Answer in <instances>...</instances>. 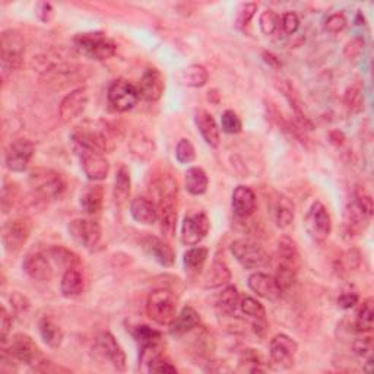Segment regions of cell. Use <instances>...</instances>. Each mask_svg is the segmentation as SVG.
Here are the masks:
<instances>
[{
    "mask_svg": "<svg viewBox=\"0 0 374 374\" xmlns=\"http://www.w3.org/2000/svg\"><path fill=\"white\" fill-rule=\"evenodd\" d=\"M72 141L75 146H82L103 154L115 151L117 142L115 129L104 120H87L80 123L73 130Z\"/></svg>",
    "mask_w": 374,
    "mask_h": 374,
    "instance_id": "cell-1",
    "label": "cell"
},
{
    "mask_svg": "<svg viewBox=\"0 0 374 374\" xmlns=\"http://www.w3.org/2000/svg\"><path fill=\"white\" fill-rule=\"evenodd\" d=\"M300 266L301 259L296 241L289 237H281L276 245V271L273 276L284 292L296 284Z\"/></svg>",
    "mask_w": 374,
    "mask_h": 374,
    "instance_id": "cell-2",
    "label": "cell"
},
{
    "mask_svg": "<svg viewBox=\"0 0 374 374\" xmlns=\"http://www.w3.org/2000/svg\"><path fill=\"white\" fill-rule=\"evenodd\" d=\"M75 50L87 59L95 62H104L116 55L117 45L106 32L103 31H91L76 34L73 37Z\"/></svg>",
    "mask_w": 374,
    "mask_h": 374,
    "instance_id": "cell-3",
    "label": "cell"
},
{
    "mask_svg": "<svg viewBox=\"0 0 374 374\" xmlns=\"http://www.w3.org/2000/svg\"><path fill=\"white\" fill-rule=\"evenodd\" d=\"M28 182L37 201L43 202H52L59 199L64 189H66V183H64L63 177L53 170L37 168L29 174Z\"/></svg>",
    "mask_w": 374,
    "mask_h": 374,
    "instance_id": "cell-4",
    "label": "cell"
},
{
    "mask_svg": "<svg viewBox=\"0 0 374 374\" xmlns=\"http://www.w3.org/2000/svg\"><path fill=\"white\" fill-rule=\"evenodd\" d=\"M146 315L161 326H170L177 316V301L168 289L152 291L146 300Z\"/></svg>",
    "mask_w": 374,
    "mask_h": 374,
    "instance_id": "cell-5",
    "label": "cell"
},
{
    "mask_svg": "<svg viewBox=\"0 0 374 374\" xmlns=\"http://www.w3.org/2000/svg\"><path fill=\"white\" fill-rule=\"evenodd\" d=\"M25 56V41L21 32L16 29H6L0 38V60H2L3 73L18 71Z\"/></svg>",
    "mask_w": 374,
    "mask_h": 374,
    "instance_id": "cell-6",
    "label": "cell"
},
{
    "mask_svg": "<svg viewBox=\"0 0 374 374\" xmlns=\"http://www.w3.org/2000/svg\"><path fill=\"white\" fill-rule=\"evenodd\" d=\"M233 256L245 269H259L271 264V256L259 245V243L249 238L234 240L230 246Z\"/></svg>",
    "mask_w": 374,
    "mask_h": 374,
    "instance_id": "cell-7",
    "label": "cell"
},
{
    "mask_svg": "<svg viewBox=\"0 0 374 374\" xmlns=\"http://www.w3.org/2000/svg\"><path fill=\"white\" fill-rule=\"evenodd\" d=\"M107 100L110 107L117 113H126L135 108L141 100L138 85L129 82L127 79L113 80L107 91Z\"/></svg>",
    "mask_w": 374,
    "mask_h": 374,
    "instance_id": "cell-8",
    "label": "cell"
},
{
    "mask_svg": "<svg viewBox=\"0 0 374 374\" xmlns=\"http://www.w3.org/2000/svg\"><path fill=\"white\" fill-rule=\"evenodd\" d=\"M15 361L37 366L43 360V352L37 343L27 333H16L10 338L8 348L3 350Z\"/></svg>",
    "mask_w": 374,
    "mask_h": 374,
    "instance_id": "cell-9",
    "label": "cell"
},
{
    "mask_svg": "<svg viewBox=\"0 0 374 374\" xmlns=\"http://www.w3.org/2000/svg\"><path fill=\"white\" fill-rule=\"evenodd\" d=\"M32 224L28 217H15L5 222L2 229V243L8 253H18L28 241Z\"/></svg>",
    "mask_w": 374,
    "mask_h": 374,
    "instance_id": "cell-10",
    "label": "cell"
},
{
    "mask_svg": "<svg viewBox=\"0 0 374 374\" xmlns=\"http://www.w3.org/2000/svg\"><path fill=\"white\" fill-rule=\"evenodd\" d=\"M304 229L315 241H324L332 233V218L326 206L316 201L308 208L304 220Z\"/></svg>",
    "mask_w": 374,
    "mask_h": 374,
    "instance_id": "cell-11",
    "label": "cell"
},
{
    "mask_svg": "<svg viewBox=\"0 0 374 374\" xmlns=\"http://www.w3.org/2000/svg\"><path fill=\"white\" fill-rule=\"evenodd\" d=\"M69 236L87 250H94L100 245L103 233L101 226L95 220L91 218H76L68 225Z\"/></svg>",
    "mask_w": 374,
    "mask_h": 374,
    "instance_id": "cell-12",
    "label": "cell"
},
{
    "mask_svg": "<svg viewBox=\"0 0 374 374\" xmlns=\"http://www.w3.org/2000/svg\"><path fill=\"white\" fill-rule=\"evenodd\" d=\"M299 352V344L296 339L285 333H278L271 339L269 344V355L272 363L282 370H288L294 367L296 357Z\"/></svg>",
    "mask_w": 374,
    "mask_h": 374,
    "instance_id": "cell-13",
    "label": "cell"
},
{
    "mask_svg": "<svg viewBox=\"0 0 374 374\" xmlns=\"http://www.w3.org/2000/svg\"><path fill=\"white\" fill-rule=\"evenodd\" d=\"M210 230V221L206 213L198 210V213L187 214L182 224L180 241L183 246H198L202 243Z\"/></svg>",
    "mask_w": 374,
    "mask_h": 374,
    "instance_id": "cell-14",
    "label": "cell"
},
{
    "mask_svg": "<svg viewBox=\"0 0 374 374\" xmlns=\"http://www.w3.org/2000/svg\"><path fill=\"white\" fill-rule=\"evenodd\" d=\"M75 151L79 155L80 167H82L88 180L91 182H103L108 177L110 164L106 155L100 151L75 146Z\"/></svg>",
    "mask_w": 374,
    "mask_h": 374,
    "instance_id": "cell-15",
    "label": "cell"
},
{
    "mask_svg": "<svg viewBox=\"0 0 374 374\" xmlns=\"http://www.w3.org/2000/svg\"><path fill=\"white\" fill-rule=\"evenodd\" d=\"M36 154V145L29 139H15L9 143L5 152V164L12 173L27 171L29 162Z\"/></svg>",
    "mask_w": 374,
    "mask_h": 374,
    "instance_id": "cell-16",
    "label": "cell"
},
{
    "mask_svg": "<svg viewBox=\"0 0 374 374\" xmlns=\"http://www.w3.org/2000/svg\"><path fill=\"white\" fill-rule=\"evenodd\" d=\"M89 101V94L87 88H76L63 96L59 106V116L64 123L76 120L85 111Z\"/></svg>",
    "mask_w": 374,
    "mask_h": 374,
    "instance_id": "cell-17",
    "label": "cell"
},
{
    "mask_svg": "<svg viewBox=\"0 0 374 374\" xmlns=\"http://www.w3.org/2000/svg\"><path fill=\"white\" fill-rule=\"evenodd\" d=\"M138 89L141 99L148 103H157L166 91L164 76L155 68H146L139 79Z\"/></svg>",
    "mask_w": 374,
    "mask_h": 374,
    "instance_id": "cell-18",
    "label": "cell"
},
{
    "mask_svg": "<svg viewBox=\"0 0 374 374\" xmlns=\"http://www.w3.org/2000/svg\"><path fill=\"white\" fill-rule=\"evenodd\" d=\"M249 288L257 294L260 299L268 300V301H278L284 291L280 287L278 281L275 280L273 275L264 273V272H254L249 276Z\"/></svg>",
    "mask_w": 374,
    "mask_h": 374,
    "instance_id": "cell-19",
    "label": "cell"
},
{
    "mask_svg": "<svg viewBox=\"0 0 374 374\" xmlns=\"http://www.w3.org/2000/svg\"><path fill=\"white\" fill-rule=\"evenodd\" d=\"M96 347H99L100 352L117 371L126 370V366H127L126 352L123 351L122 345L117 343L115 335L110 332H101L99 336H96Z\"/></svg>",
    "mask_w": 374,
    "mask_h": 374,
    "instance_id": "cell-20",
    "label": "cell"
},
{
    "mask_svg": "<svg viewBox=\"0 0 374 374\" xmlns=\"http://www.w3.org/2000/svg\"><path fill=\"white\" fill-rule=\"evenodd\" d=\"M143 252L161 266L171 268L174 265L175 254L168 243L157 236H145L141 241Z\"/></svg>",
    "mask_w": 374,
    "mask_h": 374,
    "instance_id": "cell-21",
    "label": "cell"
},
{
    "mask_svg": "<svg viewBox=\"0 0 374 374\" xmlns=\"http://www.w3.org/2000/svg\"><path fill=\"white\" fill-rule=\"evenodd\" d=\"M24 272L36 281H50L53 278V265L48 254L29 253L22 262Z\"/></svg>",
    "mask_w": 374,
    "mask_h": 374,
    "instance_id": "cell-22",
    "label": "cell"
},
{
    "mask_svg": "<svg viewBox=\"0 0 374 374\" xmlns=\"http://www.w3.org/2000/svg\"><path fill=\"white\" fill-rule=\"evenodd\" d=\"M231 206H233V213L236 217L243 218V220L252 217L257 206L254 192L249 186H245V185L237 186L233 192Z\"/></svg>",
    "mask_w": 374,
    "mask_h": 374,
    "instance_id": "cell-23",
    "label": "cell"
},
{
    "mask_svg": "<svg viewBox=\"0 0 374 374\" xmlns=\"http://www.w3.org/2000/svg\"><path fill=\"white\" fill-rule=\"evenodd\" d=\"M194 123H196L202 139L210 148H218L221 143V129L218 127L214 116L206 110H199L194 116Z\"/></svg>",
    "mask_w": 374,
    "mask_h": 374,
    "instance_id": "cell-24",
    "label": "cell"
},
{
    "mask_svg": "<svg viewBox=\"0 0 374 374\" xmlns=\"http://www.w3.org/2000/svg\"><path fill=\"white\" fill-rule=\"evenodd\" d=\"M199 326H201L199 313L194 310L193 307L186 305L182 308L180 313L175 316V319L170 324V333L175 338H180L190 333L194 329H198Z\"/></svg>",
    "mask_w": 374,
    "mask_h": 374,
    "instance_id": "cell-25",
    "label": "cell"
},
{
    "mask_svg": "<svg viewBox=\"0 0 374 374\" xmlns=\"http://www.w3.org/2000/svg\"><path fill=\"white\" fill-rule=\"evenodd\" d=\"M240 310L253 320L256 333L264 335L266 332V310L262 303L250 296H243L240 297Z\"/></svg>",
    "mask_w": 374,
    "mask_h": 374,
    "instance_id": "cell-26",
    "label": "cell"
},
{
    "mask_svg": "<svg viewBox=\"0 0 374 374\" xmlns=\"http://www.w3.org/2000/svg\"><path fill=\"white\" fill-rule=\"evenodd\" d=\"M155 150L157 146L154 139L148 134L142 132V130H138V132H135L132 138H130L129 151L138 161L150 162L155 154Z\"/></svg>",
    "mask_w": 374,
    "mask_h": 374,
    "instance_id": "cell-27",
    "label": "cell"
},
{
    "mask_svg": "<svg viewBox=\"0 0 374 374\" xmlns=\"http://www.w3.org/2000/svg\"><path fill=\"white\" fill-rule=\"evenodd\" d=\"M130 215L142 225H152L158 221V206L146 198H136L130 203Z\"/></svg>",
    "mask_w": 374,
    "mask_h": 374,
    "instance_id": "cell-28",
    "label": "cell"
},
{
    "mask_svg": "<svg viewBox=\"0 0 374 374\" xmlns=\"http://www.w3.org/2000/svg\"><path fill=\"white\" fill-rule=\"evenodd\" d=\"M85 280L84 275L78 268H69L64 271L60 280V292L63 297L75 299L84 292Z\"/></svg>",
    "mask_w": 374,
    "mask_h": 374,
    "instance_id": "cell-29",
    "label": "cell"
},
{
    "mask_svg": "<svg viewBox=\"0 0 374 374\" xmlns=\"http://www.w3.org/2000/svg\"><path fill=\"white\" fill-rule=\"evenodd\" d=\"M371 217H368L364 210L357 205L355 201L350 202L345 208V229L350 234L360 236L363 234L370 222Z\"/></svg>",
    "mask_w": 374,
    "mask_h": 374,
    "instance_id": "cell-30",
    "label": "cell"
},
{
    "mask_svg": "<svg viewBox=\"0 0 374 374\" xmlns=\"http://www.w3.org/2000/svg\"><path fill=\"white\" fill-rule=\"evenodd\" d=\"M157 206L161 231L167 238H171L175 233L177 225V201L158 202Z\"/></svg>",
    "mask_w": 374,
    "mask_h": 374,
    "instance_id": "cell-31",
    "label": "cell"
},
{
    "mask_svg": "<svg viewBox=\"0 0 374 374\" xmlns=\"http://www.w3.org/2000/svg\"><path fill=\"white\" fill-rule=\"evenodd\" d=\"M217 313L224 317L236 316L237 308H240V294L234 285H226L215 303Z\"/></svg>",
    "mask_w": 374,
    "mask_h": 374,
    "instance_id": "cell-32",
    "label": "cell"
},
{
    "mask_svg": "<svg viewBox=\"0 0 374 374\" xmlns=\"http://www.w3.org/2000/svg\"><path fill=\"white\" fill-rule=\"evenodd\" d=\"M38 333L47 347L59 348L63 344L64 333L59 324L50 317H41L38 320Z\"/></svg>",
    "mask_w": 374,
    "mask_h": 374,
    "instance_id": "cell-33",
    "label": "cell"
},
{
    "mask_svg": "<svg viewBox=\"0 0 374 374\" xmlns=\"http://www.w3.org/2000/svg\"><path fill=\"white\" fill-rule=\"evenodd\" d=\"M209 180L203 168L190 167L185 174V187L193 196H202L208 192Z\"/></svg>",
    "mask_w": 374,
    "mask_h": 374,
    "instance_id": "cell-34",
    "label": "cell"
},
{
    "mask_svg": "<svg viewBox=\"0 0 374 374\" xmlns=\"http://www.w3.org/2000/svg\"><path fill=\"white\" fill-rule=\"evenodd\" d=\"M80 208H82L84 213L89 217H94L96 214H100V210L103 209V202H104V190L101 186H92L88 187L82 194H80Z\"/></svg>",
    "mask_w": 374,
    "mask_h": 374,
    "instance_id": "cell-35",
    "label": "cell"
},
{
    "mask_svg": "<svg viewBox=\"0 0 374 374\" xmlns=\"http://www.w3.org/2000/svg\"><path fill=\"white\" fill-rule=\"evenodd\" d=\"M230 281H231V271L222 262V260L215 259L214 264L210 265V269L208 271V275L205 278V287L221 288L229 285Z\"/></svg>",
    "mask_w": 374,
    "mask_h": 374,
    "instance_id": "cell-36",
    "label": "cell"
},
{
    "mask_svg": "<svg viewBox=\"0 0 374 374\" xmlns=\"http://www.w3.org/2000/svg\"><path fill=\"white\" fill-rule=\"evenodd\" d=\"M130 187H132V178L126 166H122L115 178V189H113V199L117 205H124L130 196Z\"/></svg>",
    "mask_w": 374,
    "mask_h": 374,
    "instance_id": "cell-37",
    "label": "cell"
},
{
    "mask_svg": "<svg viewBox=\"0 0 374 374\" xmlns=\"http://www.w3.org/2000/svg\"><path fill=\"white\" fill-rule=\"evenodd\" d=\"M374 326V305H373V299H367L363 301L360 305L359 312L355 315L352 328L355 332L359 333H368L371 332Z\"/></svg>",
    "mask_w": 374,
    "mask_h": 374,
    "instance_id": "cell-38",
    "label": "cell"
},
{
    "mask_svg": "<svg viewBox=\"0 0 374 374\" xmlns=\"http://www.w3.org/2000/svg\"><path fill=\"white\" fill-rule=\"evenodd\" d=\"M294 203H292L288 198L281 196L275 202L273 206V221L278 229H288V226L294 221Z\"/></svg>",
    "mask_w": 374,
    "mask_h": 374,
    "instance_id": "cell-39",
    "label": "cell"
},
{
    "mask_svg": "<svg viewBox=\"0 0 374 374\" xmlns=\"http://www.w3.org/2000/svg\"><path fill=\"white\" fill-rule=\"evenodd\" d=\"M209 257V250L202 246H193L183 254L185 269L190 273H199Z\"/></svg>",
    "mask_w": 374,
    "mask_h": 374,
    "instance_id": "cell-40",
    "label": "cell"
},
{
    "mask_svg": "<svg viewBox=\"0 0 374 374\" xmlns=\"http://www.w3.org/2000/svg\"><path fill=\"white\" fill-rule=\"evenodd\" d=\"M209 73L202 64H190L180 72V80L185 87L189 88H202L206 85Z\"/></svg>",
    "mask_w": 374,
    "mask_h": 374,
    "instance_id": "cell-41",
    "label": "cell"
},
{
    "mask_svg": "<svg viewBox=\"0 0 374 374\" xmlns=\"http://www.w3.org/2000/svg\"><path fill=\"white\" fill-rule=\"evenodd\" d=\"M344 101L347 108L357 115V113L363 111L364 108V84L361 79H355L354 82L348 87Z\"/></svg>",
    "mask_w": 374,
    "mask_h": 374,
    "instance_id": "cell-42",
    "label": "cell"
},
{
    "mask_svg": "<svg viewBox=\"0 0 374 374\" xmlns=\"http://www.w3.org/2000/svg\"><path fill=\"white\" fill-rule=\"evenodd\" d=\"M48 257L59 266H63L64 271L69 268H76V265H79V257L66 247H52L48 250Z\"/></svg>",
    "mask_w": 374,
    "mask_h": 374,
    "instance_id": "cell-43",
    "label": "cell"
},
{
    "mask_svg": "<svg viewBox=\"0 0 374 374\" xmlns=\"http://www.w3.org/2000/svg\"><path fill=\"white\" fill-rule=\"evenodd\" d=\"M259 27L265 36H272L281 27V16L272 9H266L260 15Z\"/></svg>",
    "mask_w": 374,
    "mask_h": 374,
    "instance_id": "cell-44",
    "label": "cell"
},
{
    "mask_svg": "<svg viewBox=\"0 0 374 374\" xmlns=\"http://www.w3.org/2000/svg\"><path fill=\"white\" fill-rule=\"evenodd\" d=\"M175 158L180 164H192V162L196 159V150H194L193 143L183 138L178 141L175 146Z\"/></svg>",
    "mask_w": 374,
    "mask_h": 374,
    "instance_id": "cell-45",
    "label": "cell"
},
{
    "mask_svg": "<svg viewBox=\"0 0 374 374\" xmlns=\"http://www.w3.org/2000/svg\"><path fill=\"white\" fill-rule=\"evenodd\" d=\"M146 364H148L146 370L150 373H177V367L164 352L157 354Z\"/></svg>",
    "mask_w": 374,
    "mask_h": 374,
    "instance_id": "cell-46",
    "label": "cell"
},
{
    "mask_svg": "<svg viewBox=\"0 0 374 374\" xmlns=\"http://www.w3.org/2000/svg\"><path fill=\"white\" fill-rule=\"evenodd\" d=\"M221 129L224 134H229V135L240 134L243 129V123H241V119L237 116V113H234L233 110L224 111L221 117Z\"/></svg>",
    "mask_w": 374,
    "mask_h": 374,
    "instance_id": "cell-47",
    "label": "cell"
},
{
    "mask_svg": "<svg viewBox=\"0 0 374 374\" xmlns=\"http://www.w3.org/2000/svg\"><path fill=\"white\" fill-rule=\"evenodd\" d=\"M354 201L357 202V205H359L364 213L368 215V217H373V210H374V205H373V198L370 192L361 186V185H357L355 189H354Z\"/></svg>",
    "mask_w": 374,
    "mask_h": 374,
    "instance_id": "cell-48",
    "label": "cell"
},
{
    "mask_svg": "<svg viewBox=\"0 0 374 374\" xmlns=\"http://www.w3.org/2000/svg\"><path fill=\"white\" fill-rule=\"evenodd\" d=\"M364 47H366V41L363 37H354L344 48L345 59L351 63H357L364 53Z\"/></svg>",
    "mask_w": 374,
    "mask_h": 374,
    "instance_id": "cell-49",
    "label": "cell"
},
{
    "mask_svg": "<svg viewBox=\"0 0 374 374\" xmlns=\"http://www.w3.org/2000/svg\"><path fill=\"white\" fill-rule=\"evenodd\" d=\"M348 25V20L344 12H335L331 16H328V20L324 21V29L331 34H338V32H343Z\"/></svg>",
    "mask_w": 374,
    "mask_h": 374,
    "instance_id": "cell-50",
    "label": "cell"
},
{
    "mask_svg": "<svg viewBox=\"0 0 374 374\" xmlns=\"http://www.w3.org/2000/svg\"><path fill=\"white\" fill-rule=\"evenodd\" d=\"M257 12V5L254 2H249V3H241L237 8V15H236V22L238 27H246L250 24V21L253 20V16Z\"/></svg>",
    "mask_w": 374,
    "mask_h": 374,
    "instance_id": "cell-51",
    "label": "cell"
},
{
    "mask_svg": "<svg viewBox=\"0 0 374 374\" xmlns=\"http://www.w3.org/2000/svg\"><path fill=\"white\" fill-rule=\"evenodd\" d=\"M281 27H282L285 34H288V36L296 34L300 28L299 15L296 12H285L281 16Z\"/></svg>",
    "mask_w": 374,
    "mask_h": 374,
    "instance_id": "cell-52",
    "label": "cell"
},
{
    "mask_svg": "<svg viewBox=\"0 0 374 374\" xmlns=\"http://www.w3.org/2000/svg\"><path fill=\"white\" fill-rule=\"evenodd\" d=\"M10 331H12V317L8 313L6 307L3 305L2 310H0V340H2L3 347L8 344Z\"/></svg>",
    "mask_w": 374,
    "mask_h": 374,
    "instance_id": "cell-53",
    "label": "cell"
},
{
    "mask_svg": "<svg viewBox=\"0 0 374 374\" xmlns=\"http://www.w3.org/2000/svg\"><path fill=\"white\" fill-rule=\"evenodd\" d=\"M354 352L360 357H370L373 354V338L371 336H364V338H359L354 340Z\"/></svg>",
    "mask_w": 374,
    "mask_h": 374,
    "instance_id": "cell-54",
    "label": "cell"
},
{
    "mask_svg": "<svg viewBox=\"0 0 374 374\" xmlns=\"http://www.w3.org/2000/svg\"><path fill=\"white\" fill-rule=\"evenodd\" d=\"M359 301H360L359 294H357V292H351V291H345L338 297V305L340 308H344V310L354 308L357 304H359Z\"/></svg>",
    "mask_w": 374,
    "mask_h": 374,
    "instance_id": "cell-55",
    "label": "cell"
},
{
    "mask_svg": "<svg viewBox=\"0 0 374 374\" xmlns=\"http://www.w3.org/2000/svg\"><path fill=\"white\" fill-rule=\"evenodd\" d=\"M36 15H37V18L47 24V22H50L53 20V16H55V9H53V5L52 3H48V2H40L36 8Z\"/></svg>",
    "mask_w": 374,
    "mask_h": 374,
    "instance_id": "cell-56",
    "label": "cell"
},
{
    "mask_svg": "<svg viewBox=\"0 0 374 374\" xmlns=\"http://www.w3.org/2000/svg\"><path fill=\"white\" fill-rule=\"evenodd\" d=\"M10 304L12 307L15 308V312H18V313H22V312H27L28 308H29V301L25 296H22L21 292H13V294L10 296Z\"/></svg>",
    "mask_w": 374,
    "mask_h": 374,
    "instance_id": "cell-57",
    "label": "cell"
},
{
    "mask_svg": "<svg viewBox=\"0 0 374 374\" xmlns=\"http://www.w3.org/2000/svg\"><path fill=\"white\" fill-rule=\"evenodd\" d=\"M360 262H361V254L360 252L357 249H351L345 253L344 256V264L347 266V269H357L360 266Z\"/></svg>",
    "mask_w": 374,
    "mask_h": 374,
    "instance_id": "cell-58",
    "label": "cell"
},
{
    "mask_svg": "<svg viewBox=\"0 0 374 374\" xmlns=\"http://www.w3.org/2000/svg\"><path fill=\"white\" fill-rule=\"evenodd\" d=\"M34 370L36 371H43V373H59V371H69L66 368H63V367H59L56 366L55 363H52L50 360H41L37 366H34Z\"/></svg>",
    "mask_w": 374,
    "mask_h": 374,
    "instance_id": "cell-59",
    "label": "cell"
},
{
    "mask_svg": "<svg viewBox=\"0 0 374 374\" xmlns=\"http://www.w3.org/2000/svg\"><path fill=\"white\" fill-rule=\"evenodd\" d=\"M262 57H264V60L269 64V66L273 68V69H280V68L282 66L281 60H280L278 57H276L273 53H271V52H264V53H262Z\"/></svg>",
    "mask_w": 374,
    "mask_h": 374,
    "instance_id": "cell-60",
    "label": "cell"
},
{
    "mask_svg": "<svg viewBox=\"0 0 374 374\" xmlns=\"http://www.w3.org/2000/svg\"><path fill=\"white\" fill-rule=\"evenodd\" d=\"M329 139H331V142H332L333 145L340 146V145L344 143L345 136H344L343 132H339V130H333V132H331V135H329Z\"/></svg>",
    "mask_w": 374,
    "mask_h": 374,
    "instance_id": "cell-61",
    "label": "cell"
}]
</instances>
